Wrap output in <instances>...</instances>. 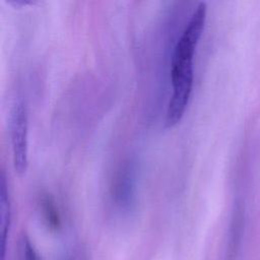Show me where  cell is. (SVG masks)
I'll list each match as a JSON object with an SVG mask.
<instances>
[{
  "label": "cell",
  "instance_id": "cell-1",
  "mask_svg": "<svg viewBox=\"0 0 260 260\" xmlns=\"http://www.w3.org/2000/svg\"><path fill=\"white\" fill-rule=\"evenodd\" d=\"M206 11V3L200 2L192 12L175 45L171 60L172 83L193 80V57L204 28Z\"/></svg>",
  "mask_w": 260,
  "mask_h": 260
},
{
  "label": "cell",
  "instance_id": "cell-2",
  "mask_svg": "<svg viewBox=\"0 0 260 260\" xmlns=\"http://www.w3.org/2000/svg\"><path fill=\"white\" fill-rule=\"evenodd\" d=\"M10 140L15 172L23 175L28 166V115L25 104H14L10 116Z\"/></svg>",
  "mask_w": 260,
  "mask_h": 260
},
{
  "label": "cell",
  "instance_id": "cell-3",
  "mask_svg": "<svg viewBox=\"0 0 260 260\" xmlns=\"http://www.w3.org/2000/svg\"><path fill=\"white\" fill-rule=\"evenodd\" d=\"M0 221H1V235H2V248H3V256L5 251V243L7 238V233L9 230L10 224V217H11V209H10V201H9V194L7 189L6 177L4 171L1 174V183H0Z\"/></svg>",
  "mask_w": 260,
  "mask_h": 260
},
{
  "label": "cell",
  "instance_id": "cell-4",
  "mask_svg": "<svg viewBox=\"0 0 260 260\" xmlns=\"http://www.w3.org/2000/svg\"><path fill=\"white\" fill-rule=\"evenodd\" d=\"M41 206L44 219L51 230H57L60 228L61 220L58 209L55 205L53 198L49 194H44L41 198Z\"/></svg>",
  "mask_w": 260,
  "mask_h": 260
},
{
  "label": "cell",
  "instance_id": "cell-5",
  "mask_svg": "<svg viewBox=\"0 0 260 260\" xmlns=\"http://www.w3.org/2000/svg\"><path fill=\"white\" fill-rule=\"evenodd\" d=\"M23 252H24V260H40L36 250L34 249L31 243L27 238L23 239Z\"/></svg>",
  "mask_w": 260,
  "mask_h": 260
}]
</instances>
